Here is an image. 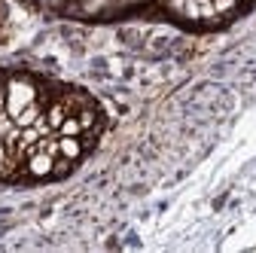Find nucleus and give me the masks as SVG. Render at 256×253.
<instances>
[{"mask_svg":"<svg viewBox=\"0 0 256 253\" xmlns=\"http://www.w3.org/2000/svg\"><path fill=\"white\" fill-rule=\"evenodd\" d=\"M55 134H64V138H80L82 134V125H80V116H68L61 125H58V132Z\"/></svg>","mask_w":256,"mask_h":253,"instance_id":"6","label":"nucleus"},{"mask_svg":"<svg viewBox=\"0 0 256 253\" xmlns=\"http://www.w3.org/2000/svg\"><path fill=\"white\" fill-rule=\"evenodd\" d=\"M40 116H43V107H40V101H34V104H28V107H24L12 122L18 125V128H30V125H34Z\"/></svg>","mask_w":256,"mask_h":253,"instance_id":"4","label":"nucleus"},{"mask_svg":"<svg viewBox=\"0 0 256 253\" xmlns=\"http://www.w3.org/2000/svg\"><path fill=\"white\" fill-rule=\"evenodd\" d=\"M196 4H198V6H202V4H210V0H196Z\"/></svg>","mask_w":256,"mask_h":253,"instance_id":"9","label":"nucleus"},{"mask_svg":"<svg viewBox=\"0 0 256 253\" xmlns=\"http://www.w3.org/2000/svg\"><path fill=\"white\" fill-rule=\"evenodd\" d=\"M0 119H10L6 116V86H0Z\"/></svg>","mask_w":256,"mask_h":253,"instance_id":"8","label":"nucleus"},{"mask_svg":"<svg viewBox=\"0 0 256 253\" xmlns=\"http://www.w3.org/2000/svg\"><path fill=\"white\" fill-rule=\"evenodd\" d=\"M68 116H70V107L64 104V101H55V104L46 110V122H49V128H52V132H58V125L68 119Z\"/></svg>","mask_w":256,"mask_h":253,"instance_id":"5","label":"nucleus"},{"mask_svg":"<svg viewBox=\"0 0 256 253\" xmlns=\"http://www.w3.org/2000/svg\"><path fill=\"white\" fill-rule=\"evenodd\" d=\"M24 168H28V174L30 177H49V174H55V152H49L46 146H34L28 152V162H24Z\"/></svg>","mask_w":256,"mask_h":253,"instance_id":"2","label":"nucleus"},{"mask_svg":"<svg viewBox=\"0 0 256 253\" xmlns=\"http://www.w3.org/2000/svg\"><path fill=\"white\" fill-rule=\"evenodd\" d=\"M58 156H61V159H68V162L80 159V156H82L80 138H64V134H58Z\"/></svg>","mask_w":256,"mask_h":253,"instance_id":"3","label":"nucleus"},{"mask_svg":"<svg viewBox=\"0 0 256 253\" xmlns=\"http://www.w3.org/2000/svg\"><path fill=\"white\" fill-rule=\"evenodd\" d=\"M92 122H94V110H88V107H86V110L80 113V125H82V132H88V128H92Z\"/></svg>","mask_w":256,"mask_h":253,"instance_id":"7","label":"nucleus"},{"mask_svg":"<svg viewBox=\"0 0 256 253\" xmlns=\"http://www.w3.org/2000/svg\"><path fill=\"white\" fill-rule=\"evenodd\" d=\"M37 98H40V92H37V86L30 80H22V76L10 80L6 82V116L16 119L28 104H34Z\"/></svg>","mask_w":256,"mask_h":253,"instance_id":"1","label":"nucleus"}]
</instances>
